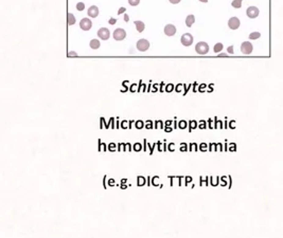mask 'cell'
I'll use <instances>...</instances> for the list:
<instances>
[{"instance_id": "1", "label": "cell", "mask_w": 283, "mask_h": 238, "mask_svg": "<svg viewBox=\"0 0 283 238\" xmlns=\"http://www.w3.org/2000/svg\"><path fill=\"white\" fill-rule=\"evenodd\" d=\"M195 51H196V53L200 54V55H205V54H207L208 51H209V46H208V44L205 41L197 42L195 46Z\"/></svg>"}, {"instance_id": "2", "label": "cell", "mask_w": 283, "mask_h": 238, "mask_svg": "<svg viewBox=\"0 0 283 238\" xmlns=\"http://www.w3.org/2000/svg\"><path fill=\"white\" fill-rule=\"evenodd\" d=\"M136 47H137V49L139 50V51L141 52H144V51H148L149 48H150V42H149V40L144 39V38H142V39H139L137 42V45H136Z\"/></svg>"}, {"instance_id": "3", "label": "cell", "mask_w": 283, "mask_h": 238, "mask_svg": "<svg viewBox=\"0 0 283 238\" xmlns=\"http://www.w3.org/2000/svg\"><path fill=\"white\" fill-rule=\"evenodd\" d=\"M180 42H182L185 47H190L192 44H193V36H192L190 33L183 34V35L182 36V38H180Z\"/></svg>"}, {"instance_id": "4", "label": "cell", "mask_w": 283, "mask_h": 238, "mask_svg": "<svg viewBox=\"0 0 283 238\" xmlns=\"http://www.w3.org/2000/svg\"><path fill=\"white\" fill-rule=\"evenodd\" d=\"M112 36H114L115 39L120 41V40H123L124 38L126 37V32L125 30H123V29H116V30L114 31Z\"/></svg>"}, {"instance_id": "5", "label": "cell", "mask_w": 283, "mask_h": 238, "mask_svg": "<svg viewBox=\"0 0 283 238\" xmlns=\"http://www.w3.org/2000/svg\"><path fill=\"white\" fill-rule=\"evenodd\" d=\"M252 50H253V47L250 42L244 41L243 44L241 45V51H242V53L245 54V55H249L251 52H252Z\"/></svg>"}, {"instance_id": "6", "label": "cell", "mask_w": 283, "mask_h": 238, "mask_svg": "<svg viewBox=\"0 0 283 238\" xmlns=\"http://www.w3.org/2000/svg\"><path fill=\"white\" fill-rule=\"evenodd\" d=\"M80 27L84 31H89L92 27V22L89 18H83L80 21Z\"/></svg>"}, {"instance_id": "7", "label": "cell", "mask_w": 283, "mask_h": 238, "mask_svg": "<svg viewBox=\"0 0 283 238\" xmlns=\"http://www.w3.org/2000/svg\"><path fill=\"white\" fill-rule=\"evenodd\" d=\"M240 19L237 17H231L229 20H228V27H229L231 30H237V29L240 28Z\"/></svg>"}, {"instance_id": "8", "label": "cell", "mask_w": 283, "mask_h": 238, "mask_svg": "<svg viewBox=\"0 0 283 238\" xmlns=\"http://www.w3.org/2000/svg\"><path fill=\"white\" fill-rule=\"evenodd\" d=\"M98 36L102 40H107L110 36V32L107 28H101L100 30L98 31Z\"/></svg>"}, {"instance_id": "9", "label": "cell", "mask_w": 283, "mask_h": 238, "mask_svg": "<svg viewBox=\"0 0 283 238\" xmlns=\"http://www.w3.org/2000/svg\"><path fill=\"white\" fill-rule=\"evenodd\" d=\"M260 11L259 9L257 8V6H249V8L247 9V11H246V14L249 18H255L258 17V15H259Z\"/></svg>"}, {"instance_id": "10", "label": "cell", "mask_w": 283, "mask_h": 238, "mask_svg": "<svg viewBox=\"0 0 283 238\" xmlns=\"http://www.w3.org/2000/svg\"><path fill=\"white\" fill-rule=\"evenodd\" d=\"M175 33H176L175 26L170 23L164 27V34H166L167 36H173V35H175Z\"/></svg>"}, {"instance_id": "11", "label": "cell", "mask_w": 283, "mask_h": 238, "mask_svg": "<svg viewBox=\"0 0 283 238\" xmlns=\"http://www.w3.org/2000/svg\"><path fill=\"white\" fill-rule=\"evenodd\" d=\"M87 14H88V16H89V17H92V18L98 17V15H99V9H98V6L91 5L89 9H88Z\"/></svg>"}, {"instance_id": "12", "label": "cell", "mask_w": 283, "mask_h": 238, "mask_svg": "<svg viewBox=\"0 0 283 238\" xmlns=\"http://www.w3.org/2000/svg\"><path fill=\"white\" fill-rule=\"evenodd\" d=\"M194 22H195V17H194V15H189L186 18V26L189 27V28H191V27L193 26Z\"/></svg>"}, {"instance_id": "13", "label": "cell", "mask_w": 283, "mask_h": 238, "mask_svg": "<svg viewBox=\"0 0 283 238\" xmlns=\"http://www.w3.org/2000/svg\"><path fill=\"white\" fill-rule=\"evenodd\" d=\"M135 26H136V29H137V31L139 32V33L143 32L144 29H145V24H144L142 21H135Z\"/></svg>"}, {"instance_id": "14", "label": "cell", "mask_w": 283, "mask_h": 238, "mask_svg": "<svg viewBox=\"0 0 283 238\" xmlns=\"http://www.w3.org/2000/svg\"><path fill=\"white\" fill-rule=\"evenodd\" d=\"M100 46H101V42L99 41L98 39L90 40V48H91V49L97 50V49H99V48H100Z\"/></svg>"}, {"instance_id": "15", "label": "cell", "mask_w": 283, "mask_h": 238, "mask_svg": "<svg viewBox=\"0 0 283 238\" xmlns=\"http://www.w3.org/2000/svg\"><path fill=\"white\" fill-rule=\"evenodd\" d=\"M67 17H68V24H69V26H73V24L76 22L75 17H74L72 13H68V16H67Z\"/></svg>"}, {"instance_id": "16", "label": "cell", "mask_w": 283, "mask_h": 238, "mask_svg": "<svg viewBox=\"0 0 283 238\" xmlns=\"http://www.w3.org/2000/svg\"><path fill=\"white\" fill-rule=\"evenodd\" d=\"M242 1H243V0H233L231 5L234 9H240L242 6Z\"/></svg>"}, {"instance_id": "17", "label": "cell", "mask_w": 283, "mask_h": 238, "mask_svg": "<svg viewBox=\"0 0 283 238\" xmlns=\"http://www.w3.org/2000/svg\"><path fill=\"white\" fill-rule=\"evenodd\" d=\"M213 50H214V52H215V53H219V52L223 50V44H221V42H217V44H215V46H214Z\"/></svg>"}, {"instance_id": "18", "label": "cell", "mask_w": 283, "mask_h": 238, "mask_svg": "<svg viewBox=\"0 0 283 238\" xmlns=\"http://www.w3.org/2000/svg\"><path fill=\"white\" fill-rule=\"evenodd\" d=\"M138 186H143L144 184H145V178L142 176H139L138 177Z\"/></svg>"}, {"instance_id": "19", "label": "cell", "mask_w": 283, "mask_h": 238, "mask_svg": "<svg viewBox=\"0 0 283 238\" xmlns=\"http://www.w3.org/2000/svg\"><path fill=\"white\" fill-rule=\"evenodd\" d=\"M260 36H261V34H260L259 32H252V33L249 35V38L250 39H257V38H259Z\"/></svg>"}, {"instance_id": "20", "label": "cell", "mask_w": 283, "mask_h": 238, "mask_svg": "<svg viewBox=\"0 0 283 238\" xmlns=\"http://www.w3.org/2000/svg\"><path fill=\"white\" fill-rule=\"evenodd\" d=\"M133 149L135 151H140L142 149V145L140 144V143H136V144H134V147Z\"/></svg>"}, {"instance_id": "21", "label": "cell", "mask_w": 283, "mask_h": 238, "mask_svg": "<svg viewBox=\"0 0 283 238\" xmlns=\"http://www.w3.org/2000/svg\"><path fill=\"white\" fill-rule=\"evenodd\" d=\"M135 126H136V128H137V129H141V128H143L144 123L142 121H137L135 123Z\"/></svg>"}, {"instance_id": "22", "label": "cell", "mask_w": 283, "mask_h": 238, "mask_svg": "<svg viewBox=\"0 0 283 238\" xmlns=\"http://www.w3.org/2000/svg\"><path fill=\"white\" fill-rule=\"evenodd\" d=\"M178 127H179L180 129H185V128H187V122L186 121H180L179 123H178Z\"/></svg>"}, {"instance_id": "23", "label": "cell", "mask_w": 283, "mask_h": 238, "mask_svg": "<svg viewBox=\"0 0 283 238\" xmlns=\"http://www.w3.org/2000/svg\"><path fill=\"white\" fill-rule=\"evenodd\" d=\"M189 125H190V130H192V129H195L197 127V123L195 121H190Z\"/></svg>"}, {"instance_id": "24", "label": "cell", "mask_w": 283, "mask_h": 238, "mask_svg": "<svg viewBox=\"0 0 283 238\" xmlns=\"http://www.w3.org/2000/svg\"><path fill=\"white\" fill-rule=\"evenodd\" d=\"M128 3H130L132 6H136L140 3V0H128Z\"/></svg>"}, {"instance_id": "25", "label": "cell", "mask_w": 283, "mask_h": 238, "mask_svg": "<svg viewBox=\"0 0 283 238\" xmlns=\"http://www.w3.org/2000/svg\"><path fill=\"white\" fill-rule=\"evenodd\" d=\"M76 9H78V11H83L84 9H85V4H84L83 2H79V3L76 4Z\"/></svg>"}, {"instance_id": "26", "label": "cell", "mask_w": 283, "mask_h": 238, "mask_svg": "<svg viewBox=\"0 0 283 238\" xmlns=\"http://www.w3.org/2000/svg\"><path fill=\"white\" fill-rule=\"evenodd\" d=\"M108 149H109L110 151H115L116 150V144H115V143H110V144L108 145Z\"/></svg>"}, {"instance_id": "27", "label": "cell", "mask_w": 283, "mask_h": 238, "mask_svg": "<svg viewBox=\"0 0 283 238\" xmlns=\"http://www.w3.org/2000/svg\"><path fill=\"white\" fill-rule=\"evenodd\" d=\"M196 149H197V146H196L195 143H191V144H190L189 150H190V151H193V150H196Z\"/></svg>"}, {"instance_id": "28", "label": "cell", "mask_w": 283, "mask_h": 238, "mask_svg": "<svg viewBox=\"0 0 283 238\" xmlns=\"http://www.w3.org/2000/svg\"><path fill=\"white\" fill-rule=\"evenodd\" d=\"M187 150H188L187 144H186V143H182V146H180V151H187Z\"/></svg>"}, {"instance_id": "29", "label": "cell", "mask_w": 283, "mask_h": 238, "mask_svg": "<svg viewBox=\"0 0 283 238\" xmlns=\"http://www.w3.org/2000/svg\"><path fill=\"white\" fill-rule=\"evenodd\" d=\"M162 126H164V123H162L161 121H157V122H156V127H155V128H164Z\"/></svg>"}, {"instance_id": "30", "label": "cell", "mask_w": 283, "mask_h": 238, "mask_svg": "<svg viewBox=\"0 0 283 238\" xmlns=\"http://www.w3.org/2000/svg\"><path fill=\"white\" fill-rule=\"evenodd\" d=\"M167 149H169L170 151H174V149H175V146H174V143H170L169 146H167Z\"/></svg>"}, {"instance_id": "31", "label": "cell", "mask_w": 283, "mask_h": 238, "mask_svg": "<svg viewBox=\"0 0 283 238\" xmlns=\"http://www.w3.org/2000/svg\"><path fill=\"white\" fill-rule=\"evenodd\" d=\"M152 183H153V185L157 186V185H158V177H154L153 180H152Z\"/></svg>"}, {"instance_id": "32", "label": "cell", "mask_w": 283, "mask_h": 238, "mask_svg": "<svg viewBox=\"0 0 283 238\" xmlns=\"http://www.w3.org/2000/svg\"><path fill=\"white\" fill-rule=\"evenodd\" d=\"M130 149H132L130 148V144H128V143L127 144H124V151H130Z\"/></svg>"}, {"instance_id": "33", "label": "cell", "mask_w": 283, "mask_h": 238, "mask_svg": "<svg viewBox=\"0 0 283 238\" xmlns=\"http://www.w3.org/2000/svg\"><path fill=\"white\" fill-rule=\"evenodd\" d=\"M108 185H109V186H115V180L112 178L108 180Z\"/></svg>"}, {"instance_id": "34", "label": "cell", "mask_w": 283, "mask_h": 238, "mask_svg": "<svg viewBox=\"0 0 283 238\" xmlns=\"http://www.w3.org/2000/svg\"><path fill=\"white\" fill-rule=\"evenodd\" d=\"M200 150L201 151H204V150H206L207 149V144H205V143H203V144H200Z\"/></svg>"}, {"instance_id": "35", "label": "cell", "mask_w": 283, "mask_h": 238, "mask_svg": "<svg viewBox=\"0 0 283 238\" xmlns=\"http://www.w3.org/2000/svg\"><path fill=\"white\" fill-rule=\"evenodd\" d=\"M121 126H122V128L123 129H126L127 128V121H123L121 123Z\"/></svg>"}, {"instance_id": "36", "label": "cell", "mask_w": 283, "mask_h": 238, "mask_svg": "<svg viewBox=\"0 0 283 238\" xmlns=\"http://www.w3.org/2000/svg\"><path fill=\"white\" fill-rule=\"evenodd\" d=\"M68 56H69V57H71V56H78V53H76V52L71 51V52H69V53H68Z\"/></svg>"}, {"instance_id": "37", "label": "cell", "mask_w": 283, "mask_h": 238, "mask_svg": "<svg viewBox=\"0 0 283 238\" xmlns=\"http://www.w3.org/2000/svg\"><path fill=\"white\" fill-rule=\"evenodd\" d=\"M108 22H109V24H115L117 22V19H115V18H110V19L108 20Z\"/></svg>"}, {"instance_id": "38", "label": "cell", "mask_w": 283, "mask_h": 238, "mask_svg": "<svg viewBox=\"0 0 283 238\" xmlns=\"http://www.w3.org/2000/svg\"><path fill=\"white\" fill-rule=\"evenodd\" d=\"M169 1L171 2V3H173V4H177V3H179L182 0H169Z\"/></svg>"}, {"instance_id": "39", "label": "cell", "mask_w": 283, "mask_h": 238, "mask_svg": "<svg viewBox=\"0 0 283 238\" xmlns=\"http://www.w3.org/2000/svg\"><path fill=\"white\" fill-rule=\"evenodd\" d=\"M227 51H228V53H229V54H233V47L232 46L231 47H228Z\"/></svg>"}, {"instance_id": "40", "label": "cell", "mask_w": 283, "mask_h": 238, "mask_svg": "<svg viewBox=\"0 0 283 238\" xmlns=\"http://www.w3.org/2000/svg\"><path fill=\"white\" fill-rule=\"evenodd\" d=\"M164 130H166V132H171V131L173 130V128H171L170 126H167L166 128H164Z\"/></svg>"}, {"instance_id": "41", "label": "cell", "mask_w": 283, "mask_h": 238, "mask_svg": "<svg viewBox=\"0 0 283 238\" xmlns=\"http://www.w3.org/2000/svg\"><path fill=\"white\" fill-rule=\"evenodd\" d=\"M125 10H126L125 8H121L119 11H118V14H119V15H120V14H122V13H124V12H125Z\"/></svg>"}, {"instance_id": "42", "label": "cell", "mask_w": 283, "mask_h": 238, "mask_svg": "<svg viewBox=\"0 0 283 238\" xmlns=\"http://www.w3.org/2000/svg\"><path fill=\"white\" fill-rule=\"evenodd\" d=\"M192 180V178L191 177H186V185L188 184V182H190V181Z\"/></svg>"}, {"instance_id": "43", "label": "cell", "mask_w": 283, "mask_h": 238, "mask_svg": "<svg viewBox=\"0 0 283 238\" xmlns=\"http://www.w3.org/2000/svg\"><path fill=\"white\" fill-rule=\"evenodd\" d=\"M157 144H158V150H159V151H161V150H162V149H161V143H160V142H158Z\"/></svg>"}, {"instance_id": "44", "label": "cell", "mask_w": 283, "mask_h": 238, "mask_svg": "<svg viewBox=\"0 0 283 238\" xmlns=\"http://www.w3.org/2000/svg\"><path fill=\"white\" fill-rule=\"evenodd\" d=\"M124 20H125V21H128V20H130V17H128L127 14L124 15Z\"/></svg>"}, {"instance_id": "45", "label": "cell", "mask_w": 283, "mask_h": 238, "mask_svg": "<svg viewBox=\"0 0 283 238\" xmlns=\"http://www.w3.org/2000/svg\"><path fill=\"white\" fill-rule=\"evenodd\" d=\"M149 147H150V150H151V153H153V150H154V145L152 146L151 144H149Z\"/></svg>"}, {"instance_id": "46", "label": "cell", "mask_w": 283, "mask_h": 238, "mask_svg": "<svg viewBox=\"0 0 283 238\" xmlns=\"http://www.w3.org/2000/svg\"><path fill=\"white\" fill-rule=\"evenodd\" d=\"M172 89H173V86H172V85H170V86H167V91H171Z\"/></svg>"}, {"instance_id": "47", "label": "cell", "mask_w": 283, "mask_h": 238, "mask_svg": "<svg viewBox=\"0 0 283 238\" xmlns=\"http://www.w3.org/2000/svg\"><path fill=\"white\" fill-rule=\"evenodd\" d=\"M171 124H172L171 121H167V122H166V125H167V126H170Z\"/></svg>"}, {"instance_id": "48", "label": "cell", "mask_w": 283, "mask_h": 238, "mask_svg": "<svg viewBox=\"0 0 283 238\" xmlns=\"http://www.w3.org/2000/svg\"><path fill=\"white\" fill-rule=\"evenodd\" d=\"M200 129H204V128H206V125H205V123H204V124H201V125L200 126Z\"/></svg>"}, {"instance_id": "49", "label": "cell", "mask_w": 283, "mask_h": 238, "mask_svg": "<svg viewBox=\"0 0 283 238\" xmlns=\"http://www.w3.org/2000/svg\"><path fill=\"white\" fill-rule=\"evenodd\" d=\"M126 181H127V180H126V179H123V180L121 181V184H125V183H126Z\"/></svg>"}, {"instance_id": "50", "label": "cell", "mask_w": 283, "mask_h": 238, "mask_svg": "<svg viewBox=\"0 0 283 238\" xmlns=\"http://www.w3.org/2000/svg\"><path fill=\"white\" fill-rule=\"evenodd\" d=\"M219 56H227V54H226V53H219Z\"/></svg>"}, {"instance_id": "51", "label": "cell", "mask_w": 283, "mask_h": 238, "mask_svg": "<svg viewBox=\"0 0 283 238\" xmlns=\"http://www.w3.org/2000/svg\"><path fill=\"white\" fill-rule=\"evenodd\" d=\"M146 150V140H144V151Z\"/></svg>"}, {"instance_id": "52", "label": "cell", "mask_w": 283, "mask_h": 238, "mask_svg": "<svg viewBox=\"0 0 283 238\" xmlns=\"http://www.w3.org/2000/svg\"><path fill=\"white\" fill-rule=\"evenodd\" d=\"M135 87H136V86L133 85V86H132V89H130V90H132V91H135Z\"/></svg>"}, {"instance_id": "53", "label": "cell", "mask_w": 283, "mask_h": 238, "mask_svg": "<svg viewBox=\"0 0 283 238\" xmlns=\"http://www.w3.org/2000/svg\"><path fill=\"white\" fill-rule=\"evenodd\" d=\"M200 2H205V3H206V2H208V0H200Z\"/></svg>"}]
</instances>
